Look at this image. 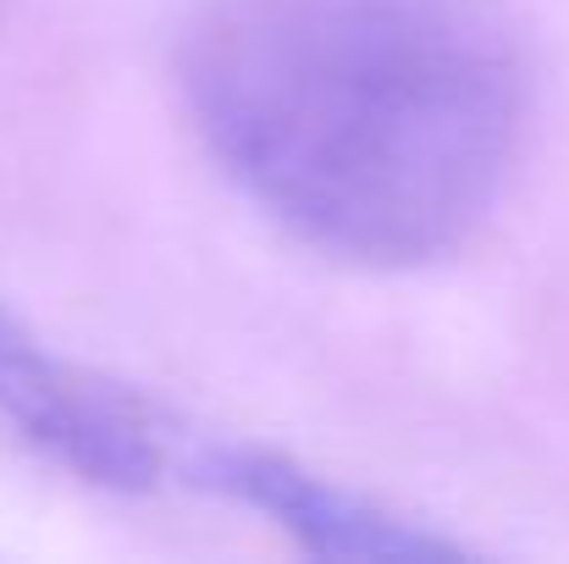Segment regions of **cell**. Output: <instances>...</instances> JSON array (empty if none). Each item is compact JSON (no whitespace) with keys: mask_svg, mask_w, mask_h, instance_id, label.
Masks as SVG:
<instances>
[{"mask_svg":"<svg viewBox=\"0 0 569 564\" xmlns=\"http://www.w3.org/2000/svg\"><path fill=\"white\" fill-rule=\"evenodd\" d=\"M178 83L243 199L377 271L470 244L526 133V61L492 0H204Z\"/></svg>","mask_w":569,"mask_h":564,"instance_id":"6da1fadb","label":"cell"},{"mask_svg":"<svg viewBox=\"0 0 569 564\" xmlns=\"http://www.w3.org/2000/svg\"><path fill=\"white\" fill-rule=\"evenodd\" d=\"M0 420L56 465L122 493L161 482L172 465V443L139 398L72 372L11 316H0Z\"/></svg>","mask_w":569,"mask_h":564,"instance_id":"7a4b0ae2","label":"cell"},{"mask_svg":"<svg viewBox=\"0 0 569 564\" xmlns=\"http://www.w3.org/2000/svg\"><path fill=\"white\" fill-rule=\"evenodd\" d=\"M193 482L210 493H227L243 509L271 515L282 532H293L316 554H360V560H392V554H442L437 537L381 515L377 504L343 493L338 482H321L316 471L293 465L288 454L254 448V443H193L183 448Z\"/></svg>","mask_w":569,"mask_h":564,"instance_id":"3957f363","label":"cell"}]
</instances>
